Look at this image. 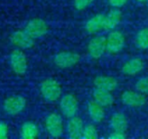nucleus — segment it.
I'll list each match as a JSON object with an SVG mask.
<instances>
[{
    "label": "nucleus",
    "mask_w": 148,
    "mask_h": 139,
    "mask_svg": "<svg viewBox=\"0 0 148 139\" xmlns=\"http://www.w3.org/2000/svg\"><path fill=\"white\" fill-rule=\"evenodd\" d=\"M40 93L48 102H56L62 97V87L54 78H46L40 84Z\"/></svg>",
    "instance_id": "1"
},
{
    "label": "nucleus",
    "mask_w": 148,
    "mask_h": 139,
    "mask_svg": "<svg viewBox=\"0 0 148 139\" xmlns=\"http://www.w3.org/2000/svg\"><path fill=\"white\" fill-rule=\"evenodd\" d=\"M45 127L47 133L53 138L61 137L64 132V124L63 117L57 113L51 112L50 113L45 121Z\"/></svg>",
    "instance_id": "2"
},
{
    "label": "nucleus",
    "mask_w": 148,
    "mask_h": 139,
    "mask_svg": "<svg viewBox=\"0 0 148 139\" xmlns=\"http://www.w3.org/2000/svg\"><path fill=\"white\" fill-rule=\"evenodd\" d=\"M59 110L66 118L75 117L79 111V101L76 96L72 93H67L62 96L59 99Z\"/></svg>",
    "instance_id": "3"
},
{
    "label": "nucleus",
    "mask_w": 148,
    "mask_h": 139,
    "mask_svg": "<svg viewBox=\"0 0 148 139\" xmlns=\"http://www.w3.org/2000/svg\"><path fill=\"white\" fill-rule=\"evenodd\" d=\"M125 45L124 34L116 30H112L106 37V51L109 54H118L123 50Z\"/></svg>",
    "instance_id": "4"
},
{
    "label": "nucleus",
    "mask_w": 148,
    "mask_h": 139,
    "mask_svg": "<svg viewBox=\"0 0 148 139\" xmlns=\"http://www.w3.org/2000/svg\"><path fill=\"white\" fill-rule=\"evenodd\" d=\"M10 64L16 75H25L28 68V62L25 54L19 49L12 50L10 55Z\"/></svg>",
    "instance_id": "5"
},
{
    "label": "nucleus",
    "mask_w": 148,
    "mask_h": 139,
    "mask_svg": "<svg viewBox=\"0 0 148 139\" xmlns=\"http://www.w3.org/2000/svg\"><path fill=\"white\" fill-rule=\"evenodd\" d=\"M80 61L79 54L73 51H60L54 57L55 65L60 69H68L75 66Z\"/></svg>",
    "instance_id": "6"
},
{
    "label": "nucleus",
    "mask_w": 148,
    "mask_h": 139,
    "mask_svg": "<svg viewBox=\"0 0 148 139\" xmlns=\"http://www.w3.org/2000/svg\"><path fill=\"white\" fill-rule=\"evenodd\" d=\"M26 106V99L20 95H13L7 97L3 104L5 111L12 116L21 113Z\"/></svg>",
    "instance_id": "7"
},
{
    "label": "nucleus",
    "mask_w": 148,
    "mask_h": 139,
    "mask_svg": "<svg viewBox=\"0 0 148 139\" xmlns=\"http://www.w3.org/2000/svg\"><path fill=\"white\" fill-rule=\"evenodd\" d=\"M25 31L32 38L37 39L45 36L48 32V25L42 18H32L25 25Z\"/></svg>",
    "instance_id": "8"
},
{
    "label": "nucleus",
    "mask_w": 148,
    "mask_h": 139,
    "mask_svg": "<svg viewBox=\"0 0 148 139\" xmlns=\"http://www.w3.org/2000/svg\"><path fill=\"white\" fill-rule=\"evenodd\" d=\"M121 102L124 105L130 108L143 107L146 104L145 94L136 91L127 90L121 94Z\"/></svg>",
    "instance_id": "9"
},
{
    "label": "nucleus",
    "mask_w": 148,
    "mask_h": 139,
    "mask_svg": "<svg viewBox=\"0 0 148 139\" xmlns=\"http://www.w3.org/2000/svg\"><path fill=\"white\" fill-rule=\"evenodd\" d=\"M106 51V37L103 36L93 37L87 44V52L93 59L102 57Z\"/></svg>",
    "instance_id": "10"
},
{
    "label": "nucleus",
    "mask_w": 148,
    "mask_h": 139,
    "mask_svg": "<svg viewBox=\"0 0 148 139\" xmlns=\"http://www.w3.org/2000/svg\"><path fill=\"white\" fill-rule=\"evenodd\" d=\"M10 39L13 45L22 50L31 49L34 45V40H35L29 34H27L25 30L14 31L12 34Z\"/></svg>",
    "instance_id": "11"
},
{
    "label": "nucleus",
    "mask_w": 148,
    "mask_h": 139,
    "mask_svg": "<svg viewBox=\"0 0 148 139\" xmlns=\"http://www.w3.org/2000/svg\"><path fill=\"white\" fill-rule=\"evenodd\" d=\"M83 120L79 117H73L69 118L66 123V131L68 136L71 139H79L82 138L84 130Z\"/></svg>",
    "instance_id": "12"
},
{
    "label": "nucleus",
    "mask_w": 148,
    "mask_h": 139,
    "mask_svg": "<svg viewBox=\"0 0 148 139\" xmlns=\"http://www.w3.org/2000/svg\"><path fill=\"white\" fill-rule=\"evenodd\" d=\"M145 67L144 61L139 57H133L127 60L122 66L121 72L124 75L133 77L140 73Z\"/></svg>",
    "instance_id": "13"
},
{
    "label": "nucleus",
    "mask_w": 148,
    "mask_h": 139,
    "mask_svg": "<svg viewBox=\"0 0 148 139\" xmlns=\"http://www.w3.org/2000/svg\"><path fill=\"white\" fill-rule=\"evenodd\" d=\"M93 84L95 88L109 91H114L118 87V80L111 76H106V75H99L95 77L93 79Z\"/></svg>",
    "instance_id": "14"
},
{
    "label": "nucleus",
    "mask_w": 148,
    "mask_h": 139,
    "mask_svg": "<svg viewBox=\"0 0 148 139\" xmlns=\"http://www.w3.org/2000/svg\"><path fill=\"white\" fill-rule=\"evenodd\" d=\"M104 23L105 15L102 13L95 14L86 22L85 30L89 34H96L99 32L101 30H104Z\"/></svg>",
    "instance_id": "15"
},
{
    "label": "nucleus",
    "mask_w": 148,
    "mask_h": 139,
    "mask_svg": "<svg viewBox=\"0 0 148 139\" xmlns=\"http://www.w3.org/2000/svg\"><path fill=\"white\" fill-rule=\"evenodd\" d=\"M109 125L112 130L125 133L128 129L127 117L122 112H116L112 115L109 121Z\"/></svg>",
    "instance_id": "16"
},
{
    "label": "nucleus",
    "mask_w": 148,
    "mask_h": 139,
    "mask_svg": "<svg viewBox=\"0 0 148 139\" xmlns=\"http://www.w3.org/2000/svg\"><path fill=\"white\" fill-rule=\"evenodd\" d=\"M122 19V12L119 9L112 8L111 9L106 15H105V23H104V30L106 31H112L119 25Z\"/></svg>",
    "instance_id": "17"
},
{
    "label": "nucleus",
    "mask_w": 148,
    "mask_h": 139,
    "mask_svg": "<svg viewBox=\"0 0 148 139\" xmlns=\"http://www.w3.org/2000/svg\"><path fill=\"white\" fill-rule=\"evenodd\" d=\"M87 113L89 117L94 123H101L106 117L105 107L100 105L95 100H92L87 104Z\"/></svg>",
    "instance_id": "18"
},
{
    "label": "nucleus",
    "mask_w": 148,
    "mask_h": 139,
    "mask_svg": "<svg viewBox=\"0 0 148 139\" xmlns=\"http://www.w3.org/2000/svg\"><path fill=\"white\" fill-rule=\"evenodd\" d=\"M93 100H95L97 103H99L100 105H102L105 108L111 107L115 101L114 96L112 95V91L95 88L92 93Z\"/></svg>",
    "instance_id": "19"
},
{
    "label": "nucleus",
    "mask_w": 148,
    "mask_h": 139,
    "mask_svg": "<svg viewBox=\"0 0 148 139\" xmlns=\"http://www.w3.org/2000/svg\"><path fill=\"white\" fill-rule=\"evenodd\" d=\"M39 136L38 126L32 121L23 123L20 129V136L24 139H33Z\"/></svg>",
    "instance_id": "20"
},
{
    "label": "nucleus",
    "mask_w": 148,
    "mask_h": 139,
    "mask_svg": "<svg viewBox=\"0 0 148 139\" xmlns=\"http://www.w3.org/2000/svg\"><path fill=\"white\" fill-rule=\"evenodd\" d=\"M136 45L140 50H148V27L140 30L135 38Z\"/></svg>",
    "instance_id": "21"
},
{
    "label": "nucleus",
    "mask_w": 148,
    "mask_h": 139,
    "mask_svg": "<svg viewBox=\"0 0 148 139\" xmlns=\"http://www.w3.org/2000/svg\"><path fill=\"white\" fill-rule=\"evenodd\" d=\"M82 137L85 139H96L98 138V129L92 123H88L85 125Z\"/></svg>",
    "instance_id": "22"
},
{
    "label": "nucleus",
    "mask_w": 148,
    "mask_h": 139,
    "mask_svg": "<svg viewBox=\"0 0 148 139\" xmlns=\"http://www.w3.org/2000/svg\"><path fill=\"white\" fill-rule=\"evenodd\" d=\"M135 88L138 91L148 95V77L140 78L135 84Z\"/></svg>",
    "instance_id": "23"
},
{
    "label": "nucleus",
    "mask_w": 148,
    "mask_h": 139,
    "mask_svg": "<svg viewBox=\"0 0 148 139\" xmlns=\"http://www.w3.org/2000/svg\"><path fill=\"white\" fill-rule=\"evenodd\" d=\"M95 0H74V7L78 11H84Z\"/></svg>",
    "instance_id": "24"
},
{
    "label": "nucleus",
    "mask_w": 148,
    "mask_h": 139,
    "mask_svg": "<svg viewBox=\"0 0 148 139\" xmlns=\"http://www.w3.org/2000/svg\"><path fill=\"white\" fill-rule=\"evenodd\" d=\"M127 2L128 0H108V3L111 5V7L117 9H120L125 5H126Z\"/></svg>",
    "instance_id": "25"
},
{
    "label": "nucleus",
    "mask_w": 148,
    "mask_h": 139,
    "mask_svg": "<svg viewBox=\"0 0 148 139\" xmlns=\"http://www.w3.org/2000/svg\"><path fill=\"white\" fill-rule=\"evenodd\" d=\"M8 134H9L8 125L4 122H0V139L7 138Z\"/></svg>",
    "instance_id": "26"
},
{
    "label": "nucleus",
    "mask_w": 148,
    "mask_h": 139,
    "mask_svg": "<svg viewBox=\"0 0 148 139\" xmlns=\"http://www.w3.org/2000/svg\"><path fill=\"white\" fill-rule=\"evenodd\" d=\"M126 137V134L125 132H120V131H114L111 132V134L108 136V138L110 139H124Z\"/></svg>",
    "instance_id": "27"
},
{
    "label": "nucleus",
    "mask_w": 148,
    "mask_h": 139,
    "mask_svg": "<svg viewBox=\"0 0 148 139\" xmlns=\"http://www.w3.org/2000/svg\"><path fill=\"white\" fill-rule=\"evenodd\" d=\"M137 1L139 3H145V2H148V0H137Z\"/></svg>",
    "instance_id": "28"
}]
</instances>
